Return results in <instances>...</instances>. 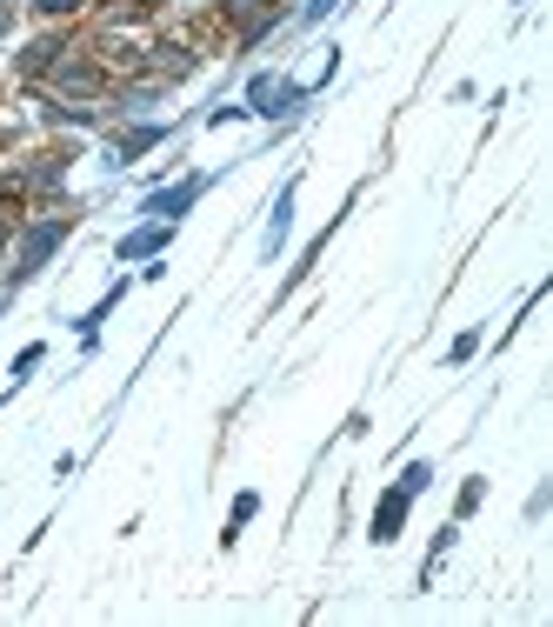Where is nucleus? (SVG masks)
Instances as JSON below:
<instances>
[{"instance_id": "f257e3e1", "label": "nucleus", "mask_w": 553, "mask_h": 627, "mask_svg": "<svg viewBox=\"0 0 553 627\" xmlns=\"http://www.w3.org/2000/svg\"><path fill=\"white\" fill-rule=\"evenodd\" d=\"M67 234H73V221H67V214L20 227V254H13V274H7V281H13V287H20V281H33V274H40V267L53 261V247H60Z\"/></svg>"}, {"instance_id": "f03ea898", "label": "nucleus", "mask_w": 553, "mask_h": 627, "mask_svg": "<svg viewBox=\"0 0 553 627\" xmlns=\"http://www.w3.org/2000/svg\"><path fill=\"white\" fill-rule=\"evenodd\" d=\"M300 107V87L280 80V74H254L247 80V114H267V120H287Z\"/></svg>"}, {"instance_id": "7ed1b4c3", "label": "nucleus", "mask_w": 553, "mask_h": 627, "mask_svg": "<svg viewBox=\"0 0 553 627\" xmlns=\"http://www.w3.org/2000/svg\"><path fill=\"white\" fill-rule=\"evenodd\" d=\"M200 194H207V174H187L180 187H160V194H147V200H140V214H154V221H167V227H174V221H180V214H187Z\"/></svg>"}, {"instance_id": "20e7f679", "label": "nucleus", "mask_w": 553, "mask_h": 627, "mask_svg": "<svg viewBox=\"0 0 553 627\" xmlns=\"http://www.w3.org/2000/svg\"><path fill=\"white\" fill-rule=\"evenodd\" d=\"M220 7L234 13V27H240V40H247V47H254V40L280 20V7H274V0H220Z\"/></svg>"}, {"instance_id": "39448f33", "label": "nucleus", "mask_w": 553, "mask_h": 627, "mask_svg": "<svg viewBox=\"0 0 553 627\" xmlns=\"http://www.w3.org/2000/svg\"><path fill=\"white\" fill-rule=\"evenodd\" d=\"M160 140H167V127H154V120H147V127H120V140H113V167H134V160H140L147 147H160Z\"/></svg>"}, {"instance_id": "423d86ee", "label": "nucleus", "mask_w": 553, "mask_h": 627, "mask_svg": "<svg viewBox=\"0 0 553 627\" xmlns=\"http://www.w3.org/2000/svg\"><path fill=\"white\" fill-rule=\"evenodd\" d=\"M167 241H174V227H167V221H147V227H134V234L120 241V261H147V254H160Z\"/></svg>"}, {"instance_id": "0eeeda50", "label": "nucleus", "mask_w": 553, "mask_h": 627, "mask_svg": "<svg viewBox=\"0 0 553 627\" xmlns=\"http://www.w3.org/2000/svg\"><path fill=\"white\" fill-rule=\"evenodd\" d=\"M287 227H294V187H280V200H274V214H267V261L280 254V241H287Z\"/></svg>"}, {"instance_id": "6e6552de", "label": "nucleus", "mask_w": 553, "mask_h": 627, "mask_svg": "<svg viewBox=\"0 0 553 627\" xmlns=\"http://www.w3.org/2000/svg\"><path fill=\"white\" fill-rule=\"evenodd\" d=\"M53 80H60L67 94H93V87H100V67H93V60H60Z\"/></svg>"}, {"instance_id": "1a4fd4ad", "label": "nucleus", "mask_w": 553, "mask_h": 627, "mask_svg": "<svg viewBox=\"0 0 553 627\" xmlns=\"http://www.w3.org/2000/svg\"><path fill=\"white\" fill-rule=\"evenodd\" d=\"M401 521H407V494L394 488V494L374 508V541H394V535H401Z\"/></svg>"}, {"instance_id": "9d476101", "label": "nucleus", "mask_w": 553, "mask_h": 627, "mask_svg": "<svg viewBox=\"0 0 553 627\" xmlns=\"http://www.w3.org/2000/svg\"><path fill=\"white\" fill-rule=\"evenodd\" d=\"M60 53H67V40L47 33V40H33V47L20 53V74H47V67H60Z\"/></svg>"}, {"instance_id": "9b49d317", "label": "nucleus", "mask_w": 553, "mask_h": 627, "mask_svg": "<svg viewBox=\"0 0 553 627\" xmlns=\"http://www.w3.org/2000/svg\"><path fill=\"white\" fill-rule=\"evenodd\" d=\"M60 174H67V154H47V160H40V167H27L20 180H27V187H53Z\"/></svg>"}, {"instance_id": "f8f14e48", "label": "nucleus", "mask_w": 553, "mask_h": 627, "mask_svg": "<svg viewBox=\"0 0 553 627\" xmlns=\"http://www.w3.org/2000/svg\"><path fill=\"white\" fill-rule=\"evenodd\" d=\"M154 100H160V80H147V87H127V94H120V114H147Z\"/></svg>"}, {"instance_id": "ddd939ff", "label": "nucleus", "mask_w": 553, "mask_h": 627, "mask_svg": "<svg viewBox=\"0 0 553 627\" xmlns=\"http://www.w3.org/2000/svg\"><path fill=\"white\" fill-rule=\"evenodd\" d=\"M47 120H53V127H93L100 114H93V107H47Z\"/></svg>"}, {"instance_id": "4468645a", "label": "nucleus", "mask_w": 553, "mask_h": 627, "mask_svg": "<svg viewBox=\"0 0 553 627\" xmlns=\"http://www.w3.org/2000/svg\"><path fill=\"white\" fill-rule=\"evenodd\" d=\"M427 488H434V468H427V461H414V468L401 474V494L414 501V494H427Z\"/></svg>"}, {"instance_id": "2eb2a0df", "label": "nucleus", "mask_w": 553, "mask_h": 627, "mask_svg": "<svg viewBox=\"0 0 553 627\" xmlns=\"http://www.w3.org/2000/svg\"><path fill=\"white\" fill-rule=\"evenodd\" d=\"M254 508H260V494H240V501H234V515H227V535H220V541H234V535L254 521Z\"/></svg>"}, {"instance_id": "dca6fc26", "label": "nucleus", "mask_w": 553, "mask_h": 627, "mask_svg": "<svg viewBox=\"0 0 553 627\" xmlns=\"http://www.w3.org/2000/svg\"><path fill=\"white\" fill-rule=\"evenodd\" d=\"M160 67H167V74H194V53H187V47H160Z\"/></svg>"}, {"instance_id": "f3484780", "label": "nucleus", "mask_w": 553, "mask_h": 627, "mask_svg": "<svg viewBox=\"0 0 553 627\" xmlns=\"http://www.w3.org/2000/svg\"><path fill=\"white\" fill-rule=\"evenodd\" d=\"M481 501H487V481H467V488H461V515H474Z\"/></svg>"}, {"instance_id": "a211bd4d", "label": "nucleus", "mask_w": 553, "mask_h": 627, "mask_svg": "<svg viewBox=\"0 0 553 627\" xmlns=\"http://www.w3.org/2000/svg\"><path fill=\"white\" fill-rule=\"evenodd\" d=\"M27 7H40V13H73L80 0H27Z\"/></svg>"}, {"instance_id": "6ab92c4d", "label": "nucleus", "mask_w": 553, "mask_h": 627, "mask_svg": "<svg viewBox=\"0 0 553 627\" xmlns=\"http://www.w3.org/2000/svg\"><path fill=\"white\" fill-rule=\"evenodd\" d=\"M334 7H340V0H307V13H300V20H320V13H334Z\"/></svg>"}, {"instance_id": "aec40b11", "label": "nucleus", "mask_w": 553, "mask_h": 627, "mask_svg": "<svg viewBox=\"0 0 553 627\" xmlns=\"http://www.w3.org/2000/svg\"><path fill=\"white\" fill-rule=\"evenodd\" d=\"M13 33V0H0V40Z\"/></svg>"}, {"instance_id": "412c9836", "label": "nucleus", "mask_w": 553, "mask_h": 627, "mask_svg": "<svg viewBox=\"0 0 553 627\" xmlns=\"http://www.w3.org/2000/svg\"><path fill=\"white\" fill-rule=\"evenodd\" d=\"M0 241H7V221H0Z\"/></svg>"}]
</instances>
